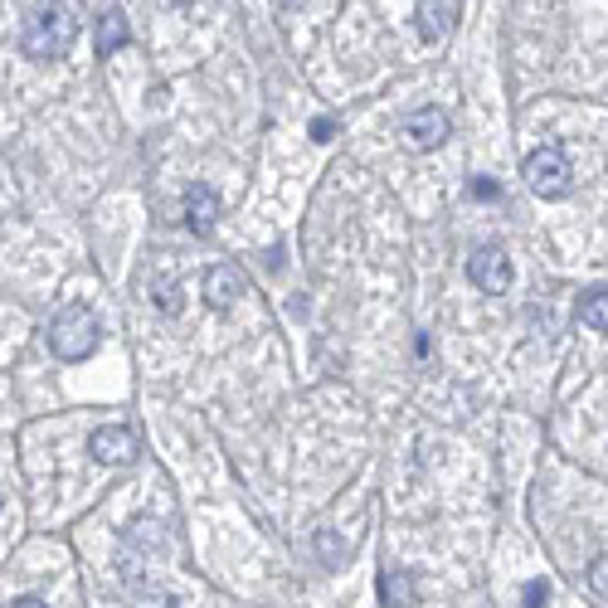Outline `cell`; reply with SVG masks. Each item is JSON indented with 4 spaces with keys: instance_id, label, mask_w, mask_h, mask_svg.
Segmentation results:
<instances>
[{
    "instance_id": "obj_1",
    "label": "cell",
    "mask_w": 608,
    "mask_h": 608,
    "mask_svg": "<svg viewBox=\"0 0 608 608\" xmlns=\"http://www.w3.org/2000/svg\"><path fill=\"white\" fill-rule=\"evenodd\" d=\"M73 35H78V15H73V5H69V0H49V5L25 25L20 49H25V59L49 64V59H64L69 54Z\"/></svg>"
},
{
    "instance_id": "obj_2",
    "label": "cell",
    "mask_w": 608,
    "mask_h": 608,
    "mask_svg": "<svg viewBox=\"0 0 608 608\" xmlns=\"http://www.w3.org/2000/svg\"><path fill=\"white\" fill-rule=\"evenodd\" d=\"M98 317H93L88 307H64L54 317V327H49V345H54L59 361H83V355H93V345H98Z\"/></svg>"
},
{
    "instance_id": "obj_3",
    "label": "cell",
    "mask_w": 608,
    "mask_h": 608,
    "mask_svg": "<svg viewBox=\"0 0 608 608\" xmlns=\"http://www.w3.org/2000/svg\"><path fill=\"white\" fill-rule=\"evenodd\" d=\"M526 181L540 200H560V195L570 191V156H564V146H540V151H531Z\"/></svg>"
},
{
    "instance_id": "obj_4",
    "label": "cell",
    "mask_w": 608,
    "mask_h": 608,
    "mask_svg": "<svg viewBox=\"0 0 608 608\" xmlns=\"http://www.w3.org/2000/svg\"><path fill=\"white\" fill-rule=\"evenodd\" d=\"M448 132H453V122H448L443 108H418V112L404 118V142L414 146V151H434V146H443Z\"/></svg>"
},
{
    "instance_id": "obj_5",
    "label": "cell",
    "mask_w": 608,
    "mask_h": 608,
    "mask_svg": "<svg viewBox=\"0 0 608 608\" xmlns=\"http://www.w3.org/2000/svg\"><path fill=\"white\" fill-rule=\"evenodd\" d=\"M467 278H473L482 292H507L511 288V258H507V248H497V244L477 248V254L467 258Z\"/></svg>"
},
{
    "instance_id": "obj_6",
    "label": "cell",
    "mask_w": 608,
    "mask_h": 608,
    "mask_svg": "<svg viewBox=\"0 0 608 608\" xmlns=\"http://www.w3.org/2000/svg\"><path fill=\"white\" fill-rule=\"evenodd\" d=\"M88 453L98 458L102 467H122V463H132L136 458V434L127 424H108V428H98V434L88 438Z\"/></svg>"
},
{
    "instance_id": "obj_7",
    "label": "cell",
    "mask_w": 608,
    "mask_h": 608,
    "mask_svg": "<svg viewBox=\"0 0 608 608\" xmlns=\"http://www.w3.org/2000/svg\"><path fill=\"white\" fill-rule=\"evenodd\" d=\"M248 292V278H244V268H234V264H215L205 272V302L215 312H224V307H234L239 297Z\"/></svg>"
},
{
    "instance_id": "obj_8",
    "label": "cell",
    "mask_w": 608,
    "mask_h": 608,
    "mask_svg": "<svg viewBox=\"0 0 608 608\" xmlns=\"http://www.w3.org/2000/svg\"><path fill=\"white\" fill-rule=\"evenodd\" d=\"M219 219V195L209 191V185H195V191H185V224L195 229V234H209Z\"/></svg>"
},
{
    "instance_id": "obj_9",
    "label": "cell",
    "mask_w": 608,
    "mask_h": 608,
    "mask_svg": "<svg viewBox=\"0 0 608 608\" xmlns=\"http://www.w3.org/2000/svg\"><path fill=\"white\" fill-rule=\"evenodd\" d=\"M458 20V0H418V35L443 39Z\"/></svg>"
},
{
    "instance_id": "obj_10",
    "label": "cell",
    "mask_w": 608,
    "mask_h": 608,
    "mask_svg": "<svg viewBox=\"0 0 608 608\" xmlns=\"http://www.w3.org/2000/svg\"><path fill=\"white\" fill-rule=\"evenodd\" d=\"M414 574L409 570H385L380 574V599L390 608H414Z\"/></svg>"
},
{
    "instance_id": "obj_11",
    "label": "cell",
    "mask_w": 608,
    "mask_h": 608,
    "mask_svg": "<svg viewBox=\"0 0 608 608\" xmlns=\"http://www.w3.org/2000/svg\"><path fill=\"white\" fill-rule=\"evenodd\" d=\"M122 45H127V15H122V10H108V15L98 20V54L108 59V54H118Z\"/></svg>"
},
{
    "instance_id": "obj_12",
    "label": "cell",
    "mask_w": 608,
    "mask_h": 608,
    "mask_svg": "<svg viewBox=\"0 0 608 608\" xmlns=\"http://www.w3.org/2000/svg\"><path fill=\"white\" fill-rule=\"evenodd\" d=\"M580 321H584L589 331H608V288L589 292V297L580 302Z\"/></svg>"
},
{
    "instance_id": "obj_13",
    "label": "cell",
    "mask_w": 608,
    "mask_h": 608,
    "mask_svg": "<svg viewBox=\"0 0 608 608\" xmlns=\"http://www.w3.org/2000/svg\"><path fill=\"white\" fill-rule=\"evenodd\" d=\"M550 604V584L545 580H531L526 589H521V608H545Z\"/></svg>"
},
{
    "instance_id": "obj_14",
    "label": "cell",
    "mask_w": 608,
    "mask_h": 608,
    "mask_svg": "<svg viewBox=\"0 0 608 608\" xmlns=\"http://www.w3.org/2000/svg\"><path fill=\"white\" fill-rule=\"evenodd\" d=\"M589 589L599 594V599H608V555H599V560L589 564Z\"/></svg>"
},
{
    "instance_id": "obj_15",
    "label": "cell",
    "mask_w": 608,
    "mask_h": 608,
    "mask_svg": "<svg viewBox=\"0 0 608 608\" xmlns=\"http://www.w3.org/2000/svg\"><path fill=\"white\" fill-rule=\"evenodd\" d=\"M473 195H477V200H497V181H487V175H477V181H473Z\"/></svg>"
},
{
    "instance_id": "obj_16",
    "label": "cell",
    "mask_w": 608,
    "mask_h": 608,
    "mask_svg": "<svg viewBox=\"0 0 608 608\" xmlns=\"http://www.w3.org/2000/svg\"><path fill=\"white\" fill-rule=\"evenodd\" d=\"M331 132H337V122H331V118H317V122H312V136H317V142H331Z\"/></svg>"
},
{
    "instance_id": "obj_17",
    "label": "cell",
    "mask_w": 608,
    "mask_h": 608,
    "mask_svg": "<svg viewBox=\"0 0 608 608\" xmlns=\"http://www.w3.org/2000/svg\"><path fill=\"white\" fill-rule=\"evenodd\" d=\"M10 608H45V604H39V599H15Z\"/></svg>"
},
{
    "instance_id": "obj_18",
    "label": "cell",
    "mask_w": 608,
    "mask_h": 608,
    "mask_svg": "<svg viewBox=\"0 0 608 608\" xmlns=\"http://www.w3.org/2000/svg\"><path fill=\"white\" fill-rule=\"evenodd\" d=\"M166 608H181V604H166Z\"/></svg>"
}]
</instances>
